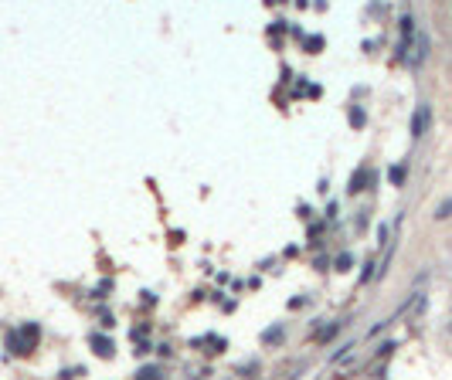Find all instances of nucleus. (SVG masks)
Wrapping results in <instances>:
<instances>
[{"label": "nucleus", "instance_id": "nucleus-1", "mask_svg": "<svg viewBox=\"0 0 452 380\" xmlns=\"http://www.w3.org/2000/svg\"><path fill=\"white\" fill-rule=\"evenodd\" d=\"M429 122V105H418L415 119H411V140H422V126Z\"/></svg>", "mask_w": 452, "mask_h": 380}, {"label": "nucleus", "instance_id": "nucleus-2", "mask_svg": "<svg viewBox=\"0 0 452 380\" xmlns=\"http://www.w3.org/2000/svg\"><path fill=\"white\" fill-rule=\"evenodd\" d=\"M449 214H452V197H446V200L439 204V211H435V218H439V221H446Z\"/></svg>", "mask_w": 452, "mask_h": 380}, {"label": "nucleus", "instance_id": "nucleus-3", "mask_svg": "<svg viewBox=\"0 0 452 380\" xmlns=\"http://www.w3.org/2000/svg\"><path fill=\"white\" fill-rule=\"evenodd\" d=\"M95 350H99L102 357H112V343H109V340H99V336H95Z\"/></svg>", "mask_w": 452, "mask_h": 380}, {"label": "nucleus", "instance_id": "nucleus-4", "mask_svg": "<svg viewBox=\"0 0 452 380\" xmlns=\"http://www.w3.org/2000/svg\"><path fill=\"white\" fill-rule=\"evenodd\" d=\"M387 177H391V183L398 187V183L405 180V166H391V173H387Z\"/></svg>", "mask_w": 452, "mask_h": 380}, {"label": "nucleus", "instance_id": "nucleus-5", "mask_svg": "<svg viewBox=\"0 0 452 380\" xmlns=\"http://www.w3.org/2000/svg\"><path fill=\"white\" fill-rule=\"evenodd\" d=\"M350 122H354V126H364V112L354 109V112H350Z\"/></svg>", "mask_w": 452, "mask_h": 380}]
</instances>
